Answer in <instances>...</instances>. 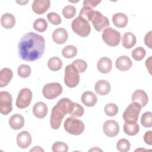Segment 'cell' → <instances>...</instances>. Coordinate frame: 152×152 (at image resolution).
<instances>
[{"instance_id":"cell-18","label":"cell","mask_w":152,"mask_h":152,"mask_svg":"<svg viewBox=\"0 0 152 152\" xmlns=\"http://www.w3.org/2000/svg\"><path fill=\"white\" fill-rule=\"evenodd\" d=\"M112 62L110 58L107 57H102L97 64V68L99 71L103 74H107L112 69Z\"/></svg>"},{"instance_id":"cell-29","label":"cell","mask_w":152,"mask_h":152,"mask_svg":"<svg viewBox=\"0 0 152 152\" xmlns=\"http://www.w3.org/2000/svg\"><path fill=\"white\" fill-rule=\"evenodd\" d=\"M62 54L66 58H74L77 54V49L73 45L66 46L63 48Z\"/></svg>"},{"instance_id":"cell-12","label":"cell","mask_w":152,"mask_h":152,"mask_svg":"<svg viewBox=\"0 0 152 152\" xmlns=\"http://www.w3.org/2000/svg\"><path fill=\"white\" fill-rule=\"evenodd\" d=\"M104 133L109 137L116 136L119 131V126L118 122L114 120L106 121L103 126Z\"/></svg>"},{"instance_id":"cell-2","label":"cell","mask_w":152,"mask_h":152,"mask_svg":"<svg viewBox=\"0 0 152 152\" xmlns=\"http://www.w3.org/2000/svg\"><path fill=\"white\" fill-rule=\"evenodd\" d=\"M64 126L65 130L69 134L74 135L81 134L85 128L84 122L73 117H69L65 119Z\"/></svg>"},{"instance_id":"cell-32","label":"cell","mask_w":152,"mask_h":152,"mask_svg":"<svg viewBox=\"0 0 152 152\" xmlns=\"http://www.w3.org/2000/svg\"><path fill=\"white\" fill-rule=\"evenodd\" d=\"M94 12V11L91 8L88 7H83L80 12L79 16L83 17L88 22L91 21Z\"/></svg>"},{"instance_id":"cell-28","label":"cell","mask_w":152,"mask_h":152,"mask_svg":"<svg viewBox=\"0 0 152 152\" xmlns=\"http://www.w3.org/2000/svg\"><path fill=\"white\" fill-rule=\"evenodd\" d=\"M62 62L60 58L56 56L50 58L48 62V68L52 71H57L61 69Z\"/></svg>"},{"instance_id":"cell-26","label":"cell","mask_w":152,"mask_h":152,"mask_svg":"<svg viewBox=\"0 0 152 152\" xmlns=\"http://www.w3.org/2000/svg\"><path fill=\"white\" fill-rule=\"evenodd\" d=\"M136 41L137 39L135 36L131 32L125 33L123 35L122 39V45L126 49H131L134 46L136 43Z\"/></svg>"},{"instance_id":"cell-35","label":"cell","mask_w":152,"mask_h":152,"mask_svg":"<svg viewBox=\"0 0 152 152\" xmlns=\"http://www.w3.org/2000/svg\"><path fill=\"white\" fill-rule=\"evenodd\" d=\"M31 70L30 67L25 64L20 65L17 69V73L18 75L21 78H27L30 76Z\"/></svg>"},{"instance_id":"cell-31","label":"cell","mask_w":152,"mask_h":152,"mask_svg":"<svg viewBox=\"0 0 152 152\" xmlns=\"http://www.w3.org/2000/svg\"><path fill=\"white\" fill-rule=\"evenodd\" d=\"M146 51L142 47H137L132 51V57L135 61H141L145 56Z\"/></svg>"},{"instance_id":"cell-40","label":"cell","mask_w":152,"mask_h":152,"mask_svg":"<svg viewBox=\"0 0 152 152\" xmlns=\"http://www.w3.org/2000/svg\"><path fill=\"white\" fill-rule=\"evenodd\" d=\"M52 150L54 152H58V151H68V145L61 141H56L53 143L52 147Z\"/></svg>"},{"instance_id":"cell-45","label":"cell","mask_w":152,"mask_h":152,"mask_svg":"<svg viewBox=\"0 0 152 152\" xmlns=\"http://www.w3.org/2000/svg\"><path fill=\"white\" fill-rule=\"evenodd\" d=\"M145 65L146 68L148 69L149 72L151 74V56H150L148 59H147L145 61Z\"/></svg>"},{"instance_id":"cell-8","label":"cell","mask_w":152,"mask_h":152,"mask_svg":"<svg viewBox=\"0 0 152 152\" xmlns=\"http://www.w3.org/2000/svg\"><path fill=\"white\" fill-rule=\"evenodd\" d=\"M12 98L9 92H0V112L1 114L7 115L12 111Z\"/></svg>"},{"instance_id":"cell-1","label":"cell","mask_w":152,"mask_h":152,"mask_svg":"<svg viewBox=\"0 0 152 152\" xmlns=\"http://www.w3.org/2000/svg\"><path fill=\"white\" fill-rule=\"evenodd\" d=\"M45 50V40L43 36L34 32L24 35L18 45L20 58L26 61H34L43 55Z\"/></svg>"},{"instance_id":"cell-19","label":"cell","mask_w":152,"mask_h":152,"mask_svg":"<svg viewBox=\"0 0 152 152\" xmlns=\"http://www.w3.org/2000/svg\"><path fill=\"white\" fill-rule=\"evenodd\" d=\"M110 83L104 80L98 81L94 86V90L97 94L100 96H104L107 94L110 91Z\"/></svg>"},{"instance_id":"cell-16","label":"cell","mask_w":152,"mask_h":152,"mask_svg":"<svg viewBox=\"0 0 152 152\" xmlns=\"http://www.w3.org/2000/svg\"><path fill=\"white\" fill-rule=\"evenodd\" d=\"M132 102H137L139 103L142 107L145 106L148 101V98L147 93L142 90H135L131 97Z\"/></svg>"},{"instance_id":"cell-15","label":"cell","mask_w":152,"mask_h":152,"mask_svg":"<svg viewBox=\"0 0 152 152\" xmlns=\"http://www.w3.org/2000/svg\"><path fill=\"white\" fill-rule=\"evenodd\" d=\"M68 34L64 28H58L52 33V39L56 44L61 45L65 43L68 39Z\"/></svg>"},{"instance_id":"cell-41","label":"cell","mask_w":152,"mask_h":152,"mask_svg":"<svg viewBox=\"0 0 152 152\" xmlns=\"http://www.w3.org/2000/svg\"><path fill=\"white\" fill-rule=\"evenodd\" d=\"M47 18L50 23L54 25H59L61 23V18L59 15L54 12L48 13L47 14Z\"/></svg>"},{"instance_id":"cell-34","label":"cell","mask_w":152,"mask_h":152,"mask_svg":"<svg viewBox=\"0 0 152 152\" xmlns=\"http://www.w3.org/2000/svg\"><path fill=\"white\" fill-rule=\"evenodd\" d=\"M131 144L129 141L126 139L122 138L119 140L116 144V148L119 151L126 152L130 149Z\"/></svg>"},{"instance_id":"cell-5","label":"cell","mask_w":152,"mask_h":152,"mask_svg":"<svg viewBox=\"0 0 152 152\" xmlns=\"http://www.w3.org/2000/svg\"><path fill=\"white\" fill-rule=\"evenodd\" d=\"M142 106L137 102H132L129 104L124 111L122 117L125 122H137Z\"/></svg>"},{"instance_id":"cell-36","label":"cell","mask_w":152,"mask_h":152,"mask_svg":"<svg viewBox=\"0 0 152 152\" xmlns=\"http://www.w3.org/2000/svg\"><path fill=\"white\" fill-rule=\"evenodd\" d=\"M76 14V8L72 5H66L62 10L63 16L67 19L73 18Z\"/></svg>"},{"instance_id":"cell-3","label":"cell","mask_w":152,"mask_h":152,"mask_svg":"<svg viewBox=\"0 0 152 152\" xmlns=\"http://www.w3.org/2000/svg\"><path fill=\"white\" fill-rule=\"evenodd\" d=\"M71 28L74 33L83 37L88 36L91 31V27L88 22L80 16L77 17L72 21Z\"/></svg>"},{"instance_id":"cell-42","label":"cell","mask_w":152,"mask_h":152,"mask_svg":"<svg viewBox=\"0 0 152 152\" xmlns=\"http://www.w3.org/2000/svg\"><path fill=\"white\" fill-rule=\"evenodd\" d=\"M101 1H94V0H85L83 1V7H88L90 8H93L96 7Z\"/></svg>"},{"instance_id":"cell-6","label":"cell","mask_w":152,"mask_h":152,"mask_svg":"<svg viewBox=\"0 0 152 152\" xmlns=\"http://www.w3.org/2000/svg\"><path fill=\"white\" fill-rule=\"evenodd\" d=\"M102 39L109 46H116L120 43L121 34L112 27H107L103 31Z\"/></svg>"},{"instance_id":"cell-11","label":"cell","mask_w":152,"mask_h":152,"mask_svg":"<svg viewBox=\"0 0 152 152\" xmlns=\"http://www.w3.org/2000/svg\"><path fill=\"white\" fill-rule=\"evenodd\" d=\"M65 115L56 106H53L52 109L50 118V124L52 129H58L60 127Z\"/></svg>"},{"instance_id":"cell-22","label":"cell","mask_w":152,"mask_h":152,"mask_svg":"<svg viewBox=\"0 0 152 152\" xmlns=\"http://www.w3.org/2000/svg\"><path fill=\"white\" fill-rule=\"evenodd\" d=\"M9 125L12 129L18 130L22 128L24 125V117L18 113L11 116L9 119Z\"/></svg>"},{"instance_id":"cell-47","label":"cell","mask_w":152,"mask_h":152,"mask_svg":"<svg viewBox=\"0 0 152 152\" xmlns=\"http://www.w3.org/2000/svg\"><path fill=\"white\" fill-rule=\"evenodd\" d=\"M102 151V150H100V149H99L98 147H96V148H92V149H91V150H89V151Z\"/></svg>"},{"instance_id":"cell-7","label":"cell","mask_w":152,"mask_h":152,"mask_svg":"<svg viewBox=\"0 0 152 152\" xmlns=\"http://www.w3.org/2000/svg\"><path fill=\"white\" fill-rule=\"evenodd\" d=\"M62 92V86L58 83H48L43 88V95L47 99H53L59 96Z\"/></svg>"},{"instance_id":"cell-46","label":"cell","mask_w":152,"mask_h":152,"mask_svg":"<svg viewBox=\"0 0 152 152\" xmlns=\"http://www.w3.org/2000/svg\"><path fill=\"white\" fill-rule=\"evenodd\" d=\"M30 151H44V150L42 149L39 146H36L33 148L31 149Z\"/></svg>"},{"instance_id":"cell-21","label":"cell","mask_w":152,"mask_h":152,"mask_svg":"<svg viewBox=\"0 0 152 152\" xmlns=\"http://www.w3.org/2000/svg\"><path fill=\"white\" fill-rule=\"evenodd\" d=\"M82 103L88 107L94 106L97 101L96 95L92 91H86L84 92L81 98Z\"/></svg>"},{"instance_id":"cell-30","label":"cell","mask_w":152,"mask_h":152,"mask_svg":"<svg viewBox=\"0 0 152 152\" xmlns=\"http://www.w3.org/2000/svg\"><path fill=\"white\" fill-rule=\"evenodd\" d=\"M33 28L39 32H44L48 28V23L44 18H37L33 23Z\"/></svg>"},{"instance_id":"cell-17","label":"cell","mask_w":152,"mask_h":152,"mask_svg":"<svg viewBox=\"0 0 152 152\" xmlns=\"http://www.w3.org/2000/svg\"><path fill=\"white\" fill-rule=\"evenodd\" d=\"M115 65L119 70L125 71L132 67V62L128 56H121L116 59Z\"/></svg>"},{"instance_id":"cell-20","label":"cell","mask_w":152,"mask_h":152,"mask_svg":"<svg viewBox=\"0 0 152 152\" xmlns=\"http://www.w3.org/2000/svg\"><path fill=\"white\" fill-rule=\"evenodd\" d=\"M33 113L39 119L45 118L48 113L47 105L43 102H37L33 107Z\"/></svg>"},{"instance_id":"cell-10","label":"cell","mask_w":152,"mask_h":152,"mask_svg":"<svg viewBox=\"0 0 152 152\" xmlns=\"http://www.w3.org/2000/svg\"><path fill=\"white\" fill-rule=\"evenodd\" d=\"M91 21L97 31H101L109 26L108 18L97 11H94Z\"/></svg>"},{"instance_id":"cell-27","label":"cell","mask_w":152,"mask_h":152,"mask_svg":"<svg viewBox=\"0 0 152 152\" xmlns=\"http://www.w3.org/2000/svg\"><path fill=\"white\" fill-rule=\"evenodd\" d=\"M124 132L130 136L135 135L140 131V126L137 122H125L124 125Z\"/></svg>"},{"instance_id":"cell-39","label":"cell","mask_w":152,"mask_h":152,"mask_svg":"<svg viewBox=\"0 0 152 152\" xmlns=\"http://www.w3.org/2000/svg\"><path fill=\"white\" fill-rule=\"evenodd\" d=\"M72 64L78 69L80 73L84 72L87 68V64L83 59H76L73 61Z\"/></svg>"},{"instance_id":"cell-43","label":"cell","mask_w":152,"mask_h":152,"mask_svg":"<svg viewBox=\"0 0 152 152\" xmlns=\"http://www.w3.org/2000/svg\"><path fill=\"white\" fill-rule=\"evenodd\" d=\"M151 33H152V31H150L149 32H148L145 37H144V43L145 44L146 46H147L150 49H151L152 48V46H151Z\"/></svg>"},{"instance_id":"cell-23","label":"cell","mask_w":152,"mask_h":152,"mask_svg":"<svg viewBox=\"0 0 152 152\" xmlns=\"http://www.w3.org/2000/svg\"><path fill=\"white\" fill-rule=\"evenodd\" d=\"M13 76L12 71L8 68H2L0 72V87L7 86L11 80Z\"/></svg>"},{"instance_id":"cell-9","label":"cell","mask_w":152,"mask_h":152,"mask_svg":"<svg viewBox=\"0 0 152 152\" xmlns=\"http://www.w3.org/2000/svg\"><path fill=\"white\" fill-rule=\"evenodd\" d=\"M32 92L27 88H22L18 95L16 100V106L20 109H24L28 107L32 99Z\"/></svg>"},{"instance_id":"cell-38","label":"cell","mask_w":152,"mask_h":152,"mask_svg":"<svg viewBox=\"0 0 152 152\" xmlns=\"http://www.w3.org/2000/svg\"><path fill=\"white\" fill-rule=\"evenodd\" d=\"M84 113V108L78 103H74V105L69 115L72 117H81Z\"/></svg>"},{"instance_id":"cell-33","label":"cell","mask_w":152,"mask_h":152,"mask_svg":"<svg viewBox=\"0 0 152 152\" xmlns=\"http://www.w3.org/2000/svg\"><path fill=\"white\" fill-rule=\"evenodd\" d=\"M141 123L145 128H151L152 126V113L151 112H144L141 116Z\"/></svg>"},{"instance_id":"cell-24","label":"cell","mask_w":152,"mask_h":152,"mask_svg":"<svg viewBox=\"0 0 152 152\" xmlns=\"http://www.w3.org/2000/svg\"><path fill=\"white\" fill-rule=\"evenodd\" d=\"M128 19L126 14L121 12L115 14L112 16V22L114 25L119 28H124L128 24Z\"/></svg>"},{"instance_id":"cell-14","label":"cell","mask_w":152,"mask_h":152,"mask_svg":"<svg viewBox=\"0 0 152 152\" xmlns=\"http://www.w3.org/2000/svg\"><path fill=\"white\" fill-rule=\"evenodd\" d=\"M31 136L27 131L20 132L17 136V144L21 148H27L31 143Z\"/></svg>"},{"instance_id":"cell-37","label":"cell","mask_w":152,"mask_h":152,"mask_svg":"<svg viewBox=\"0 0 152 152\" xmlns=\"http://www.w3.org/2000/svg\"><path fill=\"white\" fill-rule=\"evenodd\" d=\"M104 110L106 115L114 116L118 112V107L115 103H108L105 106Z\"/></svg>"},{"instance_id":"cell-13","label":"cell","mask_w":152,"mask_h":152,"mask_svg":"<svg viewBox=\"0 0 152 152\" xmlns=\"http://www.w3.org/2000/svg\"><path fill=\"white\" fill-rule=\"evenodd\" d=\"M50 5L49 0H35L33 2L31 8L37 14H43L46 12Z\"/></svg>"},{"instance_id":"cell-4","label":"cell","mask_w":152,"mask_h":152,"mask_svg":"<svg viewBox=\"0 0 152 152\" xmlns=\"http://www.w3.org/2000/svg\"><path fill=\"white\" fill-rule=\"evenodd\" d=\"M78 69L71 64L65 68L64 82L69 88L75 87L80 82V75Z\"/></svg>"},{"instance_id":"cell-25","label":"cell","mask_w":152,"mask_h":152,"mask_svg":"<svg viewBox=\"0 0 152 152\" xmlns=\"http://www.w3.org/2000/svg\"><path fill=\"white\" fill-rule=\"evenodd\" d=\"M1 23L3 27L6 29L12 28L15 24V18L11 13H5L2 15L1 19Z\"/></svg>"},{"instance_id":"cell-44","label":"cell","mask_w":152,"mask_h":152,"mask_svg":"<svg viewBox=\"0 0 152 152\" xmlns=\"http://www.w3.org/2000/svg\"><path fill=\"white\" fill-rule=\"evenodd\" d=\"M151 137H152V131H147L144 135V142L150 145H151L152 144Z\"/></svg>"}]
</instances>
